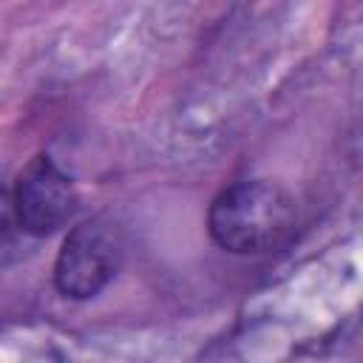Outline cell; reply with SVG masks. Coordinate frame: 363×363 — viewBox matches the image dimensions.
<instances>
[{
    "mask_svg": "<svg viewBox=\"0 0 363 363\" xmlns=\"http://www.w3.org/2000/svg\"><path fill=\"white\" fill-rule=\"evenodd\" d=\"M298 227L295 199L269 179L233 182L207 207V233L233 255H267L286 247Z\"/></svg>",
    "mask_w": 363,
    "mask_h": 363,
    "instance_id": "1",
    "label": "cell"
},
{
    "mask_svg": "<svg viewBox=\"0 0 363 363\" xmlns=\"http://www.w3.org/2000/svg\"><path fill=\"white\" fill-rule=\"evenodd\" d=\"M125 258V241L113 221L96 216L79 221L62 241L54 261V286L62 298L88 301L96 298L119 272Z\"/></svg>",
    "mask_w": 363,
    "mask_h": 363,
    "instance_id": "2",
    "label": "cell"
},
{
    "mask_svg": "<svg viewBox=\"0 0 363 363\" xmlns=\"http://www.w3.org/2000/svg\"><path fill=\"white\" fill-rule=\"evenodd\" d=\"M74 210V182L48 153H37L34 159H28L6 196V216L17 224L20 233L34 238L51 235L65 227Z\"/></svg>",
    "mask_w": 363,
    "mask_h": 363,
    "instance_id": "3",
    "label": "cell"
}]
</instances>
